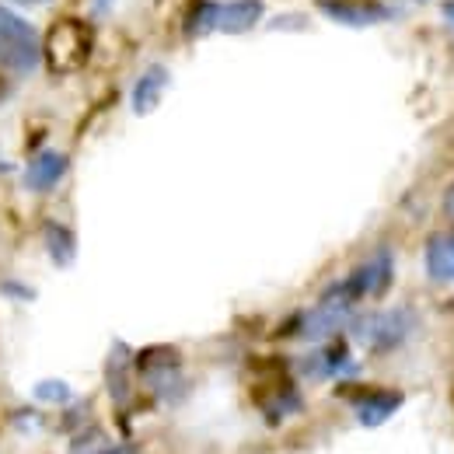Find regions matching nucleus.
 <instances>
[{"label":"nucleus","instance_id":"obj_1","mask_svg":"<svg viewBox=\"0 0 454 454\" xmlns=\"http://www.w3.org/2000/svg\"><path fill=\"white\" fill-rule=\"evenodd\" d=\"M95 53V28L84 18H57L43 39V57L53 74H74Z\"/></svg>","mask_w":454,"mask_h":454},{"label":"nucleus","instance_id":"obj_2","mask_svg":"<svg viewBox=\"0 0 454 454\" xmlns=\"http://www.w3.org/2000/svg\"><path fill=\"white\" fill-rule=\"evenodd\" d=\"M39 53H43L39 32L25 18L0 7V67L18 70V74H32L39 67Z\"/></svg>","mask_w":454,"mask_h":454},{"label":"nucleus","instance_id":"obj_3","mask_svg":"<svg viewBox=\"0 0 454 454\" xmlns=\"http://www.w3.org/2000/svg\"><path fill=\"white\" fill-rule=\"evenodd\" d=\"M412 325H416V315L409 308H388L381 315L360 318V325H353V333L367 342L374 353H392L412 336Z\"/></svg>","mask_w":454,"mask_h":454},{"label":"nucleus","instance_id":"obj_4","mask_svg":"<svg viewBox=\"0 0 454 454\" xmlns=\"http://www.w3.org/2000/svg\"><path fill=\"white\" fill-rule=\"evenodd\" d=\"M392 277H395V259H392L388 248H381L367 262H360L346 280H340V286L346 290V297L356 304L364 297H385L388 286H392Z\"/></svg>","mask_w":454,"mask_h":454},{"label":"nucleus","instance_id":"obj_5","mask_svg":"<svg viewBox=\"0 0 454 454\" xmlns=\"http://www.w3.org/2000/svg\"><path fill=\"white\" fill-rule=\"evenodd\" d=\"M340 395L353 398L360 427H381L402 409L405 395L395 388H371V385H342Z\"/></svg>","mask_w":454,"mask_h":454},{"label":"nucleus","instance_id":"obj_6","mask_svg":"<svg viewBox=\"0 0 454 454\" xmlns=\"http://www.w3.org/2000/svg\"><path fill=\"white\" fill-rule=\"evenodd\" d=\"M318 11L340 25L349 28H367V25H381L388 21L395 11L381 0H318Z\"/></svg>","mask_w":454,"mask_h":454},{"label":"nucleus","instance_id":"obj_7","mask_svg":"<svg viewBox=\"0 0 454 454\" xmlns=\"http://www.w3.org/2000/svg\"><path fill=\"white\" fill-rule=\"evenodd\" d=\"M67 154H59V151H39L32 161H28V168H25V185L32 189V192H50V189H57L59 178L67 175Z\"/></svg>","mask_w":454,"mask_h":454},{"label":"nucleus","instance_id":"obj_8","mask_svg":"<svg viewBox=\"0 0 454 454\" xmlns=\"http://www.w3.org/2000/svg\"><path fill=\"white\" fill-rule=\"evenodd\" d=\"M165 88H168V70H165V67H147V70L137 77V84H133V95H129V106H133V113H137V115L151 113V109L161 102Z\"/></svg>","mask_w":454,"mask_h":454},{"label":"nucleus","instance_id":"obj_9","mask_svg":"<svg viewBox=\"0 0 454 454\" xmlns=\"http://www.w3.org/2000/svg\"><path fill=\"white\" fill-rule=\"evenodd\" d=\"M259 21H262V0H231V4H221L217 32L241 35V32L255 28Z\"/></svg>","mask_w":454,"mask_h":454},{"label":"nucleus","instance_id":"obj_10","mask_svg":"<svg viewBox=\"0 0 454 454\" xmlns=\"http://www.w3.org/2000/svg\"><path fill=\"white\" fill-rule=\"evenodd\" d=\"M304 371H308L311 378H336V374H346V371H353V360H349V346H346L342 340L325 342L318 353H311V356H308Z\"/></svg>","mask_w":454,"mask_h":454},{"label":"nucleus","instance_id":"obj_11","mask_svg":"<svg viewBox=\"0 0 454 454\" xmlns=\"http://www.w3.org/2000/svg\"><path fill=\"white\" fill-rule=\"evenodd\" d=\"M43 241H46V252H50V259L57 262L59 270H67V266L74 262V255H77V238H74V231L67 224L46 221V224H43Z\"/></svg>","mask_w":454,"mask_h":454},{"label":"nucleus","instance_id":"obj_12","mask_svg":"<svg viewBox=\"0 0 454 454\" xmlns=\"http://www.w3.org/2000/svg\"><path fill=\"white\" fill-rule=\"evenodd\" d=\"M129 371H133V353L122 342H115L109 360H106V381H109V392L115 402H126V395H129Z\"/></svg>","mask_w":454,"mask_h":454},{"label":"nucleus","instance_id":"obj_13","mask_svg":"<svg viewBox=\"0 0 454 454\" xmlns=\"http://www.w3.org/2000/svg\"><path fill=\"white\" fill-rule=\"evenodd\" d=\"M427 273L430 280H454V248L448 234H434L427 241Z\"/></svg>","mask_w":454,"mask_h":454},{"label":"nucleus","instance_id":"obj_14","mask_svg":"<svg viewBox=\"0 0 454 454\" xmlns=\"http://www.w3.org/2000/svg\"><path fill=\"white\" fill-rule=\"evenodd\" d=\"M217 14H221V4L217 0H192L185 7V35H203V32H214L217 28Z\"/></svg>","mask_w":454,"mask_h":454},{"label":"nucleus","instance_id":"obj_15","mask_svg":"<svg viewBox=\"0 0 454 454\" xmlns=\"http://www.w3.org/2000/svg\"><path fill=\"white\" fill-rule=\"evenodd\" d=\"M32 395H35V402H53V405H67V402L74 398V392H70V385H67V381H39Z\"/></svg>","mask_w":454,"mask_h":454},{"label":"nucleus","instance_id":"obj_16","mask_svg":"<svg viewBox=\"0 0 454 454\" xmlns=\"http://www.w3.org/2000/svg\"><path fill=\"white\" fill-rule=\"evenodd\" d=\"M106 448L102 444V434L91 427V430H84L81 437H74V444H70V454H98Z\"/></svg>","mask_w":454,"mask_h":454},{"label":"nucleus","instance_id":"obj_17","mask_svg":"<svg viewBox=\"0 0 454 454\" xmlns=\"http://www.w3.org/2000/svg\"><path fill=\"white\" fill-rule=\"evenodd\" d=\"M444 214H448V221L454 224V182L448 185V192H444Z\"/></svg>","mask_w":454,"mask_h":454},{"label":"nucleus","instance_id":"obj_18","mask_svg":"<svg viewBox=\"0 0 454 454\" xmlns=\"http://www.w3.org/2000/svg\"><path fill=\"white\" fill-rule=\"evenodd\" d=\"M98 454H137V444H115V448H102Z\"/></svg>","mask_w":454,"mask_h":454},{"label":"nucleus","instance_id":"obj_19","mask_svg":"<svg viewBox=\"0 0 454 454\" xmlns=\"http://www.w3.org/2000/svg\"><path fill=\"white\" fill-rule=\"evenodd\" d=\"M7 95H11V81H7V77H4V74H0V102H4V98H7Z\"/></svg>","mask_w":454,"mask_h":454},{"label":"nucleus","instance_id":"obj_20","mask_svg":"<svg viewBox=\"0 0 454 454\" xmlns=\"http://www.w3.org/2000/svg\"><path fill=\"white\" fill-rule=\"evenodd\" d=\"M444 18L454 25V0H448V4H444Z\"/></svg>","mask_w":454,"mask_h":454},{"label":"nucleus","instance_id":"obj_21","mask_svg":"<svg viewBox=\"0 0 454 454\" xmlns=\"http://www.w3.org/2000/svg\"><path fill=\"white\" fill-rule=\"evenodd\" d=\"M18 4H46V0H18Z\"/></svg>","mask_w":454,"mask_h":454},{"label":"nucleus","instance_id":"obj_22","mask_svg":"<svg viewBox=\"0 0 454 454\" xmlns=\"http://www.w3.org/2000/svg\"><path fill=\"white\" fill-rule=\"evenodd\" d=\"M451 248H454V238H451Z\"/></svg>","mask_w":454,"mask_h":454}]
</instances>
